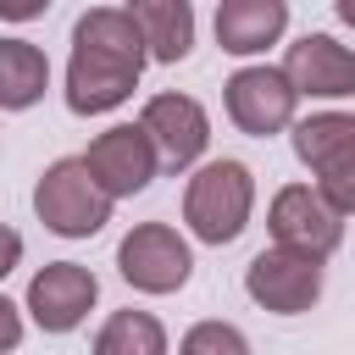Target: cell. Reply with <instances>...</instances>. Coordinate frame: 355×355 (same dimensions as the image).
<instances>
[{
    "label": "cell",
    "mask_w": 355,
    "mask_h": 355,
    "mask_svg": "<svg viewBox=\"0 0 355 355\" xmlns=\"http://www.w3.org/2000/svg\"><path fill=\"white\" fill-rule=\"evenodd\" d=\"M244 294L272 316H300V311H311L322 300V261L272 244L244 266Z\"/></svg>",
    "instance_id": "9c48e42d"
},
{
    "label": "cell",
    "mask_w": 355,
    "mask_h": 355,
    "mask_svg": "<svg viewBox=\"0 0 355 355\" xmlns=\"http://www.w3.org/2000/svg\"><path fill=\"white\" fill-rule=\"evenodd\" d=\"M22 333H28L22 305H11V300L0 294V349H17V344H22Z\"/></svg>",
    "instance_id": "ac0fdd59"
},
{
    "label": "cell",
    "mask_w": 355,
    "mask_h": 355,
    "mask_svg": "<svg viewBox=\"0 0 355 355\" xmlns=\"http://www.w3.org/2000/svg\"><path fill=\"white\" fill-rule=\"evenodd\" d=\"M128 17L139 22L150 61H161V67L189 61V50H194V6L189 0H128Z\"/></svg>",
    "instance_id": "5bb4252c"
},
{
    "label": "cell",
    "mask_w": 355,
    "mask_h": 355,
    "mask_svg": "<svg viewBox=\"0 0 355 355\" xmlns=\"http://www.w3.org/2000/svg\"><path fill=\"white\" fill-rule=\"evenodd\" d=\"M94 355H166V327L150 311H111L94 333Z\"/></svg>",
    "instance_id": "2e32d148"
},
{
    "label": "cell",
    "mask_w": 355,
    "mask_h": 355,
    "mask_svg": "<svg viewBox=\"0 0 355 355\" xmlns=\"http://www.w3.org/2000/svg\"><path fill=\"white\" fill-rule=\"evenodd\" d=\"M17 266H22V233L0 222V277H11Z\"/></svg>",
    "instance_id": "d6986e66"
},
{
    "label": "cell",
    "mask_w": 355,
    "mask_h": 355,
    "mask_svg": "<svg viewBox=\"0 0 355 355\" xmlns=\"http://www.w3.org/2000/svg\"><path fill=\"white\" fill-rule=\"evenodd\" d=\"M288 33V0H216V44L239 61L266 55Z\"/></svg>",
    "instance_id": "4fadbf2b"
},
{
    "label": "cell",
    "mask_w": 355,
    "mask_h": 355,
    "mask_svg": "<svg viewBox=\"0 0 355 355\" xmlns=\"http://www.w3.org/2000/svg\"><path fill=\"white\" fill-rule=\"evenodd\" d=\"M333 11H338V22H344V28H355V0H333Z\"/></svg>",
    "instance_id": "44dd1931"
},
{
    "label": "cell",
    "mask_w": 355,
    "mask_h": 355,
    "mask_svg": "<svg viewBox=\"0 0 355 355\" xmlns=\"http://www.w3.org/2000/svg\"><path fill=\"white\" fill-rule=\"evenodd\" d=\"M94 300H100V277H94L89 266H78V261H44V266L28 277L22 311L33 316L39 333H72V327L89 322Z\"/></svg>",
    "instance_id": "30bf717a"
},
{
    "label": "cell",
    "mask_w": 355,
    "mask_h": 355,
    "mask_svg": "<svg viewBox=\"0 0 355 355\" xmlns=\"http://www.w3.org/2000/svg\"><path fill=\"white\" fill-rule=\"evenodd\" d=\"M139 122H144V133H150V144H155L166 172H189L211 150V116H205V105L194 94H178V89L150 94Z\"/></svg>",
    "instance_id": "8fae6325"
},
{
    "label": "cell",
    "mask_w": 355,
    "mask_h": 355,
    "mask_svg": "<svg viewBox=\"0 0 355 355\" xmlns=\"http://www.w3.org/2000/svg\"><path fill=\"white\" fill-rule=\"evenodd\" d=\"M255 216V172L244 161H194L183 183V222L200 244H233Z\"/></svg>",
    "instance_id": "6da1fadb"
},
{
    "label": "cell",
    "mask_w": 355,
    "mask_h": 355,
    "mask_svg": "<svg viewBox=\"0 0 355 355\" xmlns=\"http://www.w3.org/2000/svg\"><path fill=\"white\" fill-rule=\"evenodd\" d=\"M83 166L94 172V183H100L111 200H133V194H144V189L155 183L161 155H155V144H150L144 122H111L105 133H94V139H89Z\"/></svg>",
    "instance_id": "ba28073f"
},
{
    "label": "cell",
    "mask_w": 355,
    "mask_h": 355,
    "mask_svg": "<svg viewBox=\"0 0 355 355\" xmlns=\"http://www.w3.org/2000/svg\"><path fill=\"white\" fill-rule=\"evenodd\" d=\"M266 233L283 250H300L311 261H327L344 244V211L316 183H283L272 194V205H266Z\"/></svg>",
    "instance_id": "277c9868"
},
{
    "label": "cell",
    "mask_w": 355,
    "mask_h": 355,
    "mask_svg": "<svg viewBox=\"0 0 355 355\" xmlns=\"http://www.w3.org/2000/svg\"><path fill=\"white\" fill-rule=\"evenodd\" d=\"M294 155L311 172V183L344 211L355 216V111H311L288 122Z\"/></svg>",
    "instance_id": "3957f363"
},
{
    "label": "cell",
    "mask_w": 355,
    "mask_h": 355,
    "mask_svg": "<svg viewBox=\"0 0 355 355\" xmlns=\"http://www.w3.org/2000/svg\"><path fill=\"white\" fill-rule=\"evenodd\" d=\"M44 11H50V0H0V22H33Z\"/></svg>",
    "instance_id": "ffe728a7"
},
{
    "label": "cell",
    "mask_w": 355,
    "mask_h": 355,
    "mask_svg": "<svg viewBox=\"0 0 355 355\" xmlns=\"http://www.w3.org/2000/svg\"><path fill=\"white\" fill-rule=\"evenodd\" d=\"M139 72H144V61H128V55L100 50V44H72V55H67V89H61L67 111L72 116H105V111L128 105L133 89H139Z\"/></svg>",
    "instance_id": "52a82bcc"
},
{
    "label": "cell",
    "mask_w": 355,
    "mask_h": 355,
    "mask_svg": "<svg viewBox=\"0 0 355 355\" xmlns=\"http://www.w3.org/2000/svg\"><path fill=\"white\" fill-rule=\"evenodd\" d=\"M111 194L94 183V172L83 166V155H61L39 172L33 183V216L55 233V239H94L111 222Z\"/></svg>",
    "instance_id": "7a4b0ae2"
},
{
    "label": "cell",
    "mask_w": 355,
    "mask_h": 355,
    "mask_svg": "<svg viewBox=\"0 0 355 355\" xmlns=\"http://www.w3.org/2000/svg\"><path fill=\"white\" fill-rule=\"evenodd\" d=\"M116 272L139 294H178L194 272V250L172 222H139L116 244Z\"/></svg>",
    "instance_id": "8992f818"
},
{
    "label": "cell",
    "mask_w": 355,
    "mask_h": 355,
    "mask_svg": "<svg viewBox=\"0 0 355 355\" xmlns=\"http://www.w3.org/2000/svg\"><path fill=\"white\" fill-rule=\"evenodd\" d=\"M50 89V61L33 39H0V111H33Z\"/></svg>",
    "instance_id": "9a60e30c"
},
{
    "label": "cell",
    "mask_w": 355,
    "mask_h": 355,
    "mask_svg": "<svg viewBox=\"0 0 355 355\" xmlns=\"http://www.w3.org/2000/svg\"><path fill=\"white\" fill-rule=\"evenodd\" d=\"M222 111H227V122L239 133L272 139V133H288V122L300 116V94H294V83H288L283 67L250 61V67H239L222 83Z\"/></svg>",
    "instance_id": "5b68a950"
},
{
    "label": "cell",
    "mask_w": 355,
    "mask_h": 355,
    "mask_svg": "<svg viewBox=\"0 0 355 355\" xmlns=\"http://www.w3.org/2000/svg\"><path fill=\"white\" fill-rule=\"evenodd\" d=\"M178 349H183V355H244L250 338H244L239 327H227V322H194V327L178 338Z\"/></svg>",
    "instance_id": "e0dca14e"
},
{
    "label": "cell",
    "mask_w": 355,
    "mask_h": 355,
    "mask_svg": "<svg viewBox=\"0 0 355 355\" xmlns=\"http://www.w3.org/2000/svg\"><path fill=\"white\" fill-rule=\"evenodd\" d=\"M283 72L300 100H349L355 94V50L333 33H305L283 50Z\"/></svg>",
    "instance_id": "7c38bea8"
}]
</instances>
